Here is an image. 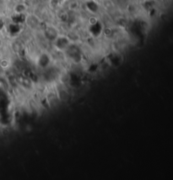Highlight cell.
Wrapping results in <instances>:
<instances>
[{"mask_svg": "<svg viewBox=\"0 0 173 180\" xmlns=\"http://www.w3.org/2000/svg\"><path fill=\"white\" fill-rule=\"evenodd\" d=\"M54 45L58 48V50L64 51L68 49L71 45V41L66 36H58L54 39Z\"/></svg>", "mask_w": 173, "mask_h": 180, "instance_id": "1", "label": "cell"}]
</instances>
